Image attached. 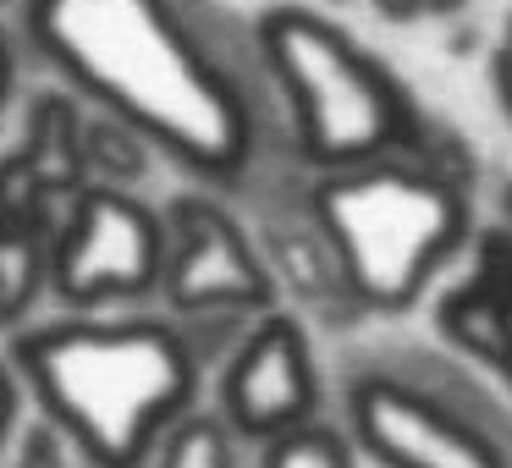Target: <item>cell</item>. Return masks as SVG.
<instances>
[{"mask_svg": "<svg viewBox=\"0 0 512 468\" xmlns=\"http://www.w3.org/2000/svg\"><path fill=\"white\" fill-rule=\"evenodd\" d=\"M23 28L78 100L122 116L210 188L259 171L265 105L281 100L254 28L199 0H23Z\"/></svg>", "mask_w": 512, "mask_h": 468, "instance_id": "cell-1", "label": "cell"}, {"mask_svg": "<svg viewBox=\"0 0 512 468\" xmlns=\"http://www.w3.org/2000/svg\"><path fill=\"white\" fill-rule=\"evenodd\" d=\"M12 364L34 408L100 468H144L160 435L193 413L204 380L177 314L67 309L17 331Z\"/></svg>", "mask_w": 512, "mask_h": 468, "instance_id": "cell-2", "label": "cell"}, {"mask_svg": "<svg viewBox=\"0 0 512 468\" xmlns=\"http://www.w3.org/2000/svg\"><path fill=\"white\" fill-rule=\"evenodd\" d=\"M309 210L369 314L413 309L424 287L474 243L468 182L435 171L419 155L314 171Z\"/></svg>", "mask_w": 512, "mask_h": 468, "instance_id": "cell-3", "label": "cell"}, {"mask_svg": "<svg viewBox=\"0 0 512 468\" xmlns=\"http://www.w3.org/2000/svg\"><path fill=\"white\" fill-rule=\"evenodd\" d=\"M287 122V144L314 171L413 155L424 116L413 94L347 28L303 6H270L254 23Z\"/></svg>", "mask_w": 512, "mask_h": 468, "instance_id": "cell-4", "label": "cell"}, {"mask_svg": "<svg viewBox=\"0 0 512 468\" xmlns=\"http://www.w3.org/2000/svg\"><path fill=\"white\" fill-rule=\"evenodd\" d=\"M347 430L380 468H512V430L413 369H369L347 391Z\"/></svg>", "mask_w": 512, "mask_h": 468, "instance_id": "cell-5", "label": "cell"}, {"mask_svg": "<svg viewBox=\"0 0 512 468\" xmlns=\"http://www.w3.org/2000/svg\"><path fill=\"white\" fill-rule=\"evenodd\" d=\"M166 270V210L133 188L83 182L50 232V292L61 309H116L160 292Z\"/></svg>", "mask_w": 512, "mask_h": 468, "instance_id": "cell-6", "label": "cell"}, {"mask_svg": "<svg viewBox=\"0 0 512 468\" xmlns=\"http://www.w3.org/2000/svg\"><path fill=\"white\" fill-rule=\"evenodd\" d=\"M276 270L265 243L226 210L215 193H177L166 204V270H160V303L166 314H232L259 320L276 309Z\"/></svg>", "mask_w": 512, "mask_h": 468, "instance_id": "cell-7", "label": "cell"}, {"mask_svg": "<svg viewBox=\"0 0 512 468\" xmlns=\"http://www.w3.org/2000/svg\"><path fill=\"white\" fill-rule=\"evenodd\" d=\"M221 413L237 441H276L320 413V369L298 314L265 309L221 364Z\"/></svg>", "mask_w": 512, "mask_h": 468, "instance_id": "cell-8", "label": "cell"}, {"mask_svg": "<svg viewBox=\"0 0 512 468\" xmlns=\"http://www.w3.org/2000/svg\"><path fill=\"white\" fill-rule=\"evenodd\" d=\"M265 259H270L281 287L298 303L320 309L331 325H353L358 314H369L364 303H358V292L347 287L342 259H336L331 237L314 221L309 204H303L298 215H265Z\"/></svg>", "mask_w": 512, "mask_h": 468, "instance_id": "cell-9", "label": "cell"}, {"mask_svg": "<svg viewBox=\"0 0 512 468\" xmlns=\"http://www.w3.org/2000/svg\"><path fill=\"white\" fill-rule=\"evenodd\" d=\"M83 133H89V100L61 83V89H39L28 100L23 116V155L28 166L45 177V188L56 199H72V193L89 182V155H83Z\"/></svg>", "mask_w": 512, "mask_h": 468, "instance_id": "cell-10", "label": "cell"}, {"mask_svg": "<svg viewBox=\"0 0 512 468\" xmlns=\"http://www.w3.org/2000/svg\"><path fill=\"white\" fill-rule=\"evenodd\" d=\"M441 331L463 347L474 364H490L512 380V303L479 287L474 276L441 303Z\"/></svg>", "mask_w": 512, "mask_h": 468, "instance_id": "cell-11", "label": "cell"}, {"mask_svg": "<svg viewBox=\"0 0 512 468\" xmlns=\"http://www.w3.org/2000/svg\"><path fill=\"white\" fill-rule=\"evenodd\" d=\"M50 287V232L28 221H0V325L28 320L39 292Z\"/></svg>", "mask_w": 512, "mask_h": 468, "instance_id": "cell-12", "label": "cell"}, {"mask_svg": "<svg viewBox=\"0 0 512 468\" xmlns=\"http://www.w3.org/2000/svg\"><path fill=\"white\" fill-rule=\"evenodd\" d=\"M149 138L127 127L122 116L94 111L89 105V133H83V155H89V182H116V188H138L149 177Z\"/></svg>", "mask_w": 512, "mask_h": 468, "instance_id": "cell-13", "label": "cell"}, {"mask_svg": "<svg viewBox=\"0 0 512 468\" xmlns=\"http://www.w3.org/2000/svg\"><path fill=\"white\" fill-rule=\"evenodd\" d=\"M149 468H237V430L221 413H182L160 446L149 452Z\"/></svg>", "mask_w": 512, "mask_h": 468, "instance_id": "cell-14", "label": "cell"}, {"mask_svg": "<svg viewBox=\"0 0 512 468\" xmlns=\"http://www.w3.org/2000/svg\"><path fill=\"white\" fill-rule=\"evenodd\" d=\"M259 468H353V446H347L342 430L309 419V424H298V430L265 441Z\"/></svg>", "mask_w": 512, "mask_h": 468, "instance_id": "cell-15", "label": "cell"}, {"mask_svg": "<svg viewBox=\"0 0 512 468\" xmlns=\"http://www.w3.org/2000/svg\"><path fill=\"white\" fill-rule=\"evenodd\" d=\"M72 452L78 446L39 413V424H28L23 441H17V468H72Z\"/></svg>", "mask_w": 512, "mask_h": 468, "instance_id": "cell-16", "label": "cell"}, {"mask_svg": "<svg viewBox=\"0 0 512 468\" xmlns=\"http://www.w3.org/2000/svg\"><path fill=\"white\" fill-rule=\"evenodd\" d=\"M17 413H23V375H17V364H6V358H0V446L12 441Z\"/></svg>", "mask_w": 512, "mask_h": 468, "instance_id": "cell-17", "label": "cell"}, {"mask_svg": "<svg viewBox=\"0 0 512 468\" xmlns=\"http://www.w3.org/2000/svg\"><path fill=\"white\" fill-rule=\"evenodd\" d=\"M490 89H496L501 116L512 122V45H501V50H496V61H490Z\"/></svg>", "mask_w": 512, "mask_h": 468, "instance_id": "cell-18", "label": "cell"}, {"mask_svg": "<svg viewBox=\"0 0 512 468\" xmlns=\"http://www.w3.org/2000/svg\"><path fill=\"white\" fill-rule=\"evenodd\" d=\"M12 89H17V45L6 39V28H0V105L12 100Z\"/></svg>", "mask_w": 512, "mask_h": 468, "instance_id": "cell-19", "label": "cell"}, {"mask_svg": "<svg viewBox=\"0 0 512 468\" xmlns=\"http://www.w3.org/2000/svg\"><path fill=\"white\" fill-rule=\"evenodd\" d=\"M375 12L386 17V23H408V17H419L424 6L419 0H375Z\"/></svg>", "mask_w": 512, "mask_h": 468, "instance_id": "cell-20", "label": "cell"}, {"mask_svg": "<svg viewBox=\"0 0 512 468\" xmlns=\"http://www.w3.org/2000/svg\"><path fill=\"white\" fill-rule=\"evenodd\" d=\"M419 6H424L430 17H457V12L468 6V0H419Z\"/></svg>", "mask_w": 512, "mask_h": 468, "instance_id": "cell-21", "label": "cell"}, {"mask_svg": "<svg viewBox=\"0 0 512 468\" xmlns=\"http://www.w3.org/2000/svg\"><path fill=\"white\" fill-rule=\"evenodd\" d=\"M501 232L512 237V182H507V193H501Z\"/></svg>", "mask_w": 512, "mask_h": 468, "instance_id": "cell-22", "label": "cell"}, {"mask_svg": "<svg viewBox=\"0 0 512 468\" xmlns=\"http://www.w3.org/2000/svg\"><path fill=\"white\" fill-rule=\"evenodd\" d=\"M6 6H17V12H23V0H0V12H6Z\"/></svg>", "mask_w": 512, "mask_h": 468, "instance_id": "cell-23", "label": "cell"}, {"mask_svg": "<svg viewBox=\"0 0 512 468\" xmlns=\"http://www.w3.org/2000/svg\"><path fill=\"white\" fill-rule=\"evenodd\" d=\"M507 45H512V23H507Z\"/></svg>", "mask_w": 512, "mask_h": 468, "instance_id": "cell-24", "label": "cell"}, {"mask_svg": "<svg viewBox=\"0 0 512 468\" xmlns=\"http://www.w3.org/2000/svg\"><path fill=\"white\" fill-rule=\"evenodd\" d=\"M89 468H100V463H89Z\"/></svg>", "mask_w": 512, "mask_h": 468, "instance_id": "cell-25", "label": "cell"}]
</instances>
